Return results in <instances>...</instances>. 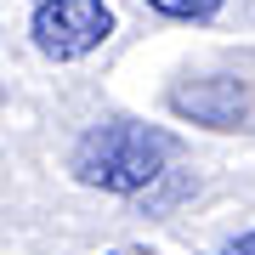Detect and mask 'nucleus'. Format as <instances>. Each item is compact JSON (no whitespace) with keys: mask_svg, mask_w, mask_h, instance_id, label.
Instances as JSON below:
<instances>
[{"mask_svg":"<svg viewBox=\"0 0 255 255\" xmlns=\"http://www.w3.org/2000/svg\"><path fill=\"white\" fill-rule=\"evenodd\" d=\"M170 108L199 119L210 130H238L250 119V91L233 80H199V85H182V91H170Z\"/></svg>","mask_w":255,"mask_h":255,"instance_id":"obj_3","label":"nucleus"},{"mask_svg":"<svg viewBox=\"0 0 255 255\" xmlns=\"http://www.w3.org/2000/svg\"><path fill=\"white\" fill-rule=\"evenodd\" d=\"M176 159V136L136 119H102L74 147V176L102 193H147Z\"/></svg>","mask_w":255,"mask_h":255,"instance_id":"obj_1","label":"nucleus"},{"mask_svg":"<svg viewBox=\"0 0 255 255\" xmlns=\"http://www.w3.org/2000/svg\"><path fill=\"white\" fill-rule=\"evenodd\" d=\"M221 255H255V233H244V238H233V244L221 250Z\"/></svg>","mask_w":255,"mask_h":255,"instance_id":"obj_5","label":"nucleus"},{"mask_svg":"<svg viewBox=\"0 0 255 255\" xmlns=\"http://www.w3.org/2000/svg\"><path fill=\"white\" fill-rule=\"evenodd\" d=\"M34 51L51 63H80L114 34V6L108 0H40L28 17Z\"/></svg>","mask_w":255,"mask_h":255,"instance_id":"obj_2","label":"nucleus"},{"mask_svg":"<svg viewBox=\"0 0 255 255\" xmlns=\"http://www.w3.org/2000/svg\"><path fill=\"white\" fill-rule=\"evenodd\" d=\"M147 6L159 17H170V23H210L221 11V0H147Z\"/></svg>","mask_w":255,"mask_h":255,"instance_id":"obj_4","label":"nucleus"}]
</instances>
